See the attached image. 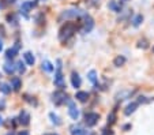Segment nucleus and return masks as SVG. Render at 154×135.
I'll return each instance as SVG.
<instances>
[{
  "label": "nucleus",
  "mask_w": 154,
  "mask_h": 135,
  "mask_svg": "<svg viewBox=\"0 0 154 135\" xmlns=\"http://www.w3.org/2000/svg\"><path fill=\"white\" fill-rule=\"evenodd\" d=\"M23 59H25V62H26V64H29V66H33L34 64V62H35L34 56H33L32 52H25Z\"/></svg>",
  "instance_id": "15"
},
{
  "label": "nucleus",
  "mask_w": 154,
  "mask_h": 135,
  "mask_svg": "<svg viewBox=\"0 0 154 135\" xmlns=\"http://www.w3.org/2000/svg\"><path fill=\"white\" fill-rule=\"evenodd\" d=\"M94 27V19L90 17V15H83V27H82V33H89L91 32V29Z\"/></svg>",
  "instance_id": "5"
},
{
  "label": "nucleus",
  "mask_w": 154,
  "mask_h": 135,
  "mask_svg": "<svg viewBox=\"0 0 154 135\" xmlns=\"http://www.w3.org/2000/svg\"><path fill=\"white\" fill-rule=\"evenodd\" d=\"M18 51H19V44H17L14 48L7 49L6 51V57H7V59H12V57H15V55L18 53Z\"/></svg>",
  "instance_id": "12"
},
{
  "label": "nucleus",
  "mask_w": 154,
  "mask_h": 135,
  "mask_svg": "<svg viewBox=\"0 0 154 135\" xmlns=\"http://www.w3.org/2000/svg\"><path fill=\"white\" fill-rule=\"evenodd\" d=\"M3 68H4V71H6L8 75H11V74H14L15 72V70H17V66L14 64V63H10V62H7L6 64L3 66Z\"/></svg>",
  "instance_id": "14"
},
{
  "label": "nucleus",
  "mask_w": 154,
  "mask_h": 135,
  "mask_svg": "<svg viewBox=\"0 0 154 135\" xmlns=\"http://www.w3.org/2000/svg\"><path fill=\"white\" fill-rule=\"evenodd\" d=\"M52 101L56 105H63V104H66L68 101V96L63 90H57L52 94Z\"/></svg>",
  "instance_id": "3"
},
{
  "label": "nucleus",
  "mask_w": 154,
  "mask_h": 135,
  "mask_svg": "<svg viewBox=\"0 0 154 135\" xmlns=\"http://www.w3.org/2000/svg\"><path fill=\"white\" fill-rule=\"evenodd\" d=\"M76 25L74 23V22H67V23H64L63 26H61L60 32H59V40H60L61 42H66L67 40H70L71 37L74 35V33L76 32Z\"/></svg>",
  "instance_id": "1"
},
{
  "label": "nucleus",
  "mask_w": 154,
  "mask_h": 135,
  "mask_svg": "<svg viewBox=\"0 0 154 135\" xmlns=\"http://www.w3.org/2000/svg\"><path fill=\"white\" fill-rule=\"evenodd\" d=\"M3 124V119H2V116H0V126Z\"/></svg>",
  "instance_id": "32"
},
{
  "label": "nucleus",
  "mask_w": 154,
  "mask_h": 135,
  "mask_svg": "<svg viewBox=\"0 0 154 135\" xmlns=\"http://www.w3.org/2000/svg\"><path fill=\"white\" fill-rule=\"evenodd\" d=\"M7 4H12V3H15V0H4Z\"/></svg>",
  "instance_id": "30"
},
{
  "label": "nucleus",
  "mask_w": 154,
  "mask_h": 135,
  "mask_svg": "<svg viewBox=\"0 0 154 135\" xmlns=\"http://www.w3.org/2000/svg\"><path fill=\"white\" fill-rule=\"evenodd\" d=\"M49 118H51V120H52V123L55 124V126H60V124H61L60 118H59L57 115L53 113V112H51V113H49Z\"/></svg>",
  "instance_id": "23"
},
{
  "label": "nucleus",
  "mask_w": 154,
  "mask_h": 135,
  "mask_svg": "<svg viewBox=\"0 0 154 135\" xmlns=\"http://www.w3.org/2000/svg\"><path fill=\"white\" fill-rule=\"evenodd\" d=\"M6 135H15V134H12V132H8V134H6Z\"/></svg>",
  "instance_id": "33"
},
{
  "label": "nucleus",
  "mask_w": 154,
  "mask_h": 135,
  "mask_svg": "<svg viewBox=\"0 0 154 135\" xmlns=\"http://www.w3.org/2000/svg\"><path fill=\"white\" fill-rule=\"evenodd\" d=\"M2 49H3V44H2V41H0V52H2Z\"/></svg>",
  "instance_id": "31"
},
{
  "label": "nucleus",
  "mask_w": 154,
  "mask_h": 135,
  "mask_svg": "<svg viewBox=\"0 0 154 135\" xmlns=\"http://www.w3.org/2000/svg\"><path fill=\"white\" fill-rule=\"evenodd\" d=\"M153 51H154V48H153Z\"/></svg>",
  "instance_id": "36"
},
{
  "label": "nucleus",
  "mask_w": 154,
  "mask_h": 135,
  "mask_svg": "<svg viewBox=\"0 0 154 135\" xmlns=\"http://www.w3.org/2000/svg\"><path fill=\"white\" fill-rule=\"evenodd\" d=\"M71 85H72V87H75V89L81 87L82 79H81V76H79L78 72H72V74H71Z\"/></svg>",
  "instance_id": "8"
},
{
  "label": "nucleus",
  "mask_w": 154,
  "mask_h": 135,
  "mask_svg": "<svg viewBox=\"0 0 154 135\" xmlns=\"http://www.w3.org/2000/svg\"><path fill=\"white\" fill-rule=\"evenodd\" d=\"M18 135H30V134H29V131H19Z\"/></svg>",
  "instance_id": "29"
},
{
  "label": "nucleus",
  "mask_w": 154,
  "mask_h": 135,
  "mask_svg": "<svg viewBox=\"0 0 154 135\" xmlns=\"http://www.w3.org/2000/svg\"><path fill=\"white\" fill-rule=\"evenodd\" d=\"M11 86L8 85V83H2V85H0V91H2V93H4V94H10L11 93Z\"/></svg>",
  "instance_id": "22"
},
{
  "label": "nucleus",
  "mask_w": 154,
  "mask_h": 135,
  "mask_svg": "<svg viewBox=\"0 0 154 135\" xmlns=\"http://www.w3.org/2000/svg\"><path fill=\"white\" fill-rule=\"evenodd\" d=\"M116 121V111H112L108 115V124H113Z\"/></svg>",
  "instance_id": "25"
},
{
  "label": "nucleus",
  "mask_w": 154,
  "mask_h": 135,
  "mask_svg": "<svg viewBox=\"0 0 154 135\" xmlns=\"http://www.w3.org/2000/svg\"><path fill=\"white\" fill-rule=\"evenodd\" d=\"M32 8H33V3H30V2H25V3L22 4V7H20V11L23 12L25 15H27V12H29Z\"/></svg>",
  "instance_id": "21"
},
{
  "label": "nucleus",
  "mask_w": 154,
  "mask_h": 135,
  "mask_svg": "<svg viewBox=\"0 0 154 135\" xmlns=\"http://www.w3.org/2000/svg\"><path fill=\"white\" fill-rule=\"evenodd\" d=\"M138 47L143 48V49H145V48H147V42H146V40H140V41L138 42Z\"/></svg>",
  "instance_id": "28"
},
{
  "label": "nucleus",
  "mask_w": 154,
  "mask_h": 135,
  "mask_svg": "<svg viewBox=\"0 0 154 135\" xmlns=\"http://www.w3.org/2000/svg\"><path fill=\"white\" fill-rule=\"evenodd\" d=\"M125 57L124 56H122V55H119V56H116L113 59V66H116V67H122V66H124L125 64Z\"/></svg>",
  "instance_id": "16"
},
{
  "label": "nucleus",
  "mask_w": 154,
  "mask_h": 135,
  "mask_svg": "<svg viewBox=\"0 0 154 135\" xmlns=\"http://www.w3.org/2000/svg\"><path fill=\"white\" fill-rule=\"evenodd\" d=\"M122 2H128V0H122Z\"/></svg>",
  "instance_id": "34"
},
{
  "label": "nucleus",
  "mask_w": 154,
  "mask_h": 135,
  "mask_svg": "<svg viewBox=\"0 0 154 135\" xmlns=\"http://www.w3.org/2000/svg\"><path fill=\"white\" fill-rule=\"evenodd\" d=\"M15 66H17V70L19 71L20 74H25V72H26V66H25V63H22V60H20V62H18Z\"/></svg>",
  "instance_id": "24"
},
{
  "label": "nucleus",
  "mask_w": 154,
  "mask_h": 135,
  "mask_svg": "<svg viewBox=\"0 0 154 135\" xmlns=\"http://www.w3.org/2000/svg\"><path fill=\"white\" fill-rule=\"evenodd\" d=\"M18 121H19L22 126H27V124L30 123V115L27 113L26 111H22L19 113V120Z\"/></svg>",
  "instance_id": "10"
},
{
  "label": "nucleus",
  "mask_w": 154,
  "mask_h": 135,
  "mask_svg": "<svg viewBox=\"0 0 154 135\" xmlns=\"http://www.w3.org/2000/svg\"><path fill=\"white\" fill-rule=\"evenodd\" d=\"M75 98L78 101H81V103H86L89 100V93L87 91H76Z\"/></svg>",
  "instance_id": "13"
},
{
  "label": "nucleus",
  "mask_w": 154,
  "mask_h": 135,
  "mask_svg": "<svg viewBox=\"0 0 154 135\" xmlns=\"http://www.w3.org/2000/svg\"><path fill=\"white\" fill-rule=\"evenodd\" d=\"M53 82H55V86L59 87V90H63L66 87V83H64V76L63 72H61V60H57V67H56L55 71V78H53Z\"/></svg>",
  "instance_id": "2"
},
{
  "label": "nucleus",
  "mask_w": 154,
  "mask_h": 135,
  "mask_svg": "<svg viewBox=\"0 0 154 135\" xmlns=\"http://www.w3.org/2000/svg\"><path fill=\"white\" fill-rule=\"evenodd\" d=\"M71 135H85V131L82 128H79V127H74L72 131H71Z\"/></svg>",
  "instance_id": "27"
},
{
  "label": "nucleus",
  "mask_w": 154,
  "mask_h": 135,
  "mask_svg": "<svg viewBox=\"0 0 154 135\" xmlns=\"http://www.w3.org/2000/svg\"><path fill=\"white\" fill-rule=\"evenodd\" d=\"M132 93H134L132 90H123L122 93L117 94V100L122 101V100H125V98H130L132 96Z\"/></svg>",
  "instance_id": "18"
},
{
  "label": "nucleus",
  "mask_w": 154,
  "mask_h": 135,
  "mask_svg": "<svg viewBox=\"0 0 154 135\" xmlns=\"http://www.w3.org/2000/svg\"><path fill=\"white\" fill-rule=\"evenodd\" d=\"M142 22H143V17L139 14V15H137V17L134 18V21H132V25H134L135 27H138L140 23H142Z\"/></svg>",
  "instance_id": "26"
},
{
  "label": "nucleus",
  "mask_w": 154,
  "mask_h": 135,
  "mask_svg": "<svg viewBox=\"0 0 154 135\" xmlns=\"http://www.w3.org/2000/svg\"><path fill=\"white\" fill-rule=\"evenodd\" d=\"M139 106V103L138 101H134V103L128 104L127 106H125V111H124V115L125 116H130V115H132L135 111H137V108Z\"/></svg>",
  "instance_id": "9"
},
{
  "label": "nucleus",
  "mask_w": 154,
  "mask_h": 135,
  "mask_svg": "<svg viewBox=\"0 0 154 135\" xmlns=\"http://www.w3.org/2000/svg\"><path fill=\"white\" fill-rule=\"evenodd\" d=\"M83 12L81 11V10H68V11H64L63 14H61L60 19L61 18H81L83 17Z\"/></svg>",
  "instance_id": "7"
},
{
  "label": "nucleus",
  "mask_w": 154,
  "mask_h": 135,
  "mask_svg": "<svg viewBox=\"0 0 154 135\" xmlns=\"http://www.w3.org/2000/svg\"><path fill=\"white\" fill-rule=\"evenodd\" d=\"M53 135H57V134H53Z\"/></svg>",
  "instance_id": "35"
},
{
  "label": "nucleus",
  "mask_w": 154,
  "mask_h": 135,
  "mask_svg": "<svg viewBox=\"0 0 154 135\" xmlns=\"http://www.w3.org/2000/svg\"><path fill=\"white\" fill-rule=\"evenodd\" d=\"M108 8H111L112 11H115V12H122V6L117 4L115 0H112V2L108 3Z\"/></svg>",
  "instance_id": "19"
},
{
  "label": "nucleus",
  "mask_w": 154,
  "mask_h": 135,
  "mask_svg": "<svg viewBox=\"0 0 154 135\" xmlns=\"http://www.w3.org/2000/svg\"><path fill=\"white\" fill-rule=\"evenodd\" d=\"M10 86H11V89L14 91H19L20 87H22V81H20L18 76H14V78L11 79V85Z\"/></svg>",
  "instance_id": "11"
},
{
  "label": "nucleus",
  "mask_w": 154,
  "mask_h": 135,
  "mask_svg": "<svg viewBox=\"0 0 154 135\" xmlns=\"http://www.w3.org/2000/svg\"><path fill=\"white\" fill-rule=\"evenodd\" d=\"M68 115L72 120H78L79 118V109L76 108V104L74 101H68Z\"/></svg>",
  "instance_id": "6"
},
{
  "label": "nucleus",
  "mask_w": 154,
  "mask_h": 135,
  "mask_svg": "<svg viewBox=\"0 0 154 135\" xmlns=\"http://www.w3.org/2000/svg\"><path fill=\"white\" fill-rule=\"evenodd\" d=\"M100 120V115L96 113V112H89L85 116V124L87 127H94Z\"/></svg>",
  "instance_id": "4"
},
{
  "label": "nucleus",
  "mask_w": 154,
  "mask_h": 135,
  "mask_svg": "<svg viewBox=\"0 0 154 135\" xmlns=\"http://www.w3.org/2000/svg\"><path fill=\"white\" fill-rule=\"evenodd\" d=\"M87 79L90 81L93 85H96L97 79H98V76H97V71L96 70H90V71H89V74H87Z\"/></svg>",
  "instance_id": "17"
},
{
  "label": "nucleus",
  "mask_w": 154,
  "mask_h": 135,
  "mask_svg": "<svg viewBox=\"0 0 154 135\" xmlns=\"http://www.w3.org/2000/svg\"><path fill=\"white\" fill-rule=\"evenodd\" d=\"M42 70L47 71V72H53L55 67L52 66V63H51L49 60H44V62H42Z\"/></svg>",
  "instance_id": "20"
}]
</instances>
